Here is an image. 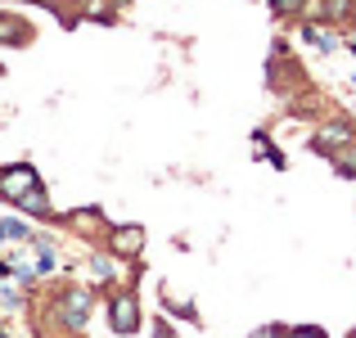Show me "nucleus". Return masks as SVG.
Listing matches in <instances>:
<instances>
[{
    "label": "nucleus",
    "instance_id": "obj_1",
    "mask_svg": "<svg viewBox=\"0 0 356 338\" xmlns=\"http://www.w3.org/2000/svg\"><path fill=\"white\" fill-rule=\"evenodd\" d=\"M90 312H95V289H86V284L63 289V293H59V307H54V316H59V325L68 334H81V330H86Z\"/></svg>",
    "mask_w": 356,
    "mask_h": 338
},
{
    "label": "nucleus",
    "instance_id": "obj_2",
    "mask_svg": "<svg viewBox=\"0 0 356 338\" xmlns=\"http://www.w3.org/2000/svg\"><path fill=\"white\" fill-rule=\"evenodd\" d=\"M140 298H136V289H113L108 293V330H113L118 338H131V334H140Z\"/></svg>",
    "mask_w": 356,
    "mask_h": 338
},
{
    "label": "nucleus",
    "instance_id": "obj_3",
    "mask_svg": "<svg viewBox=\"0 0 356 338\" xmlns=\"http://www.w3.org/2000/svg\"><path fill=\"white\" fill-rule=\"evenodd\" d=\"M104 243H108V252H113V257L136 261L140 252H145L149 234H145V225H140V221H122V225H104Z\"/></svg>",
    "mask_w": 356,
    "mask_h": 338
},
{
    "label": "nucleus",
    "instance_id": "obj_4",
    "mask_svg": "<svg viewBox=\"0 0 356 338\" xmlns=\"http://www.w3.org/2000/svg\"><path fill=\"white\" fill-rule=\"evenodd\" d=\"M36 185H45V181H41V172H36L32 163H9V167H0V199H5V203H18L23 194H32Z\"/></svg>",
    "mask_w": 356,
    "mask_h": 338
},
{
    "label": "nucleus",
    "instance_id": "obj_5",
    "mask_svg": "<svg viewBox=\"0 0 356 338\" xmlns=\"http://www.w3.org/2000/svg\"><path fill=\"white\" fill-rule=\"evenodd\" d=\"M352 145H356V127L348 118H330V122L316 127V154L334 158V154H343V149H352Z\"/></svg>",
    "mask_w": 356,
    "mask_h": 338
},
{
    "label": "nucleus",
    "instance_id": "obj_6",
    "mask_svg": "<svg viewBox=\"0 0 356 338\" xmlns=\"http://www.w3.org/2000/svg\"><path fill=\"white\" fill-rule=\"evenodd\" d=\"M36 27L27 23L23 14H14V9H0V45H14V50H23V45H32Z\"/></svg>",
    "mask_w": 356,
    "mask_h": 338
},
{
    "label": "nucleus",
    "instance_id": "obj_7",
    "mask_svg": "<svg viewBox=\"0 0 356 338\" xmlns=\"http://www.w3.org/2000/svg\"><path fill=\"white\" fill-rule=\"evenodd\" d=\"M298 36H302L307 45H312V50H321V54H334V50H343V36L334 32V23H302L298 27Z\"/></svg>",
    "mask_w": 356,
    "mask_h": 338
},
{
    "label": "nucleus",
    "instance_id": "obj_8",
    "mask_svg": "<svg viewBox=\"0 0 356 338\" xmlns=\"http://www.w3.org/2000/svg\"><path fill=\"white\" fill-rule=\"evenodd\" d=\"M14 208L23 212V217H36V221H50L54 217V203H50V194H45V185H36L32 194H23Z\"/></svg>",
    "mask_w": 356,
    "mask_h": 338
},
{
    "label": "nucleus",
    "instance_id": "obj_9",
    "mask_svg": "<svg viewBox=\"0 0 356 338\" xmlns=\"http://www.w3.org/2000/svg\"><path fill=\"white\" fill-rule=\"evenodd\" d=\"M118 5L122 0H77V14L86 18V23H118Z\"/></svg>",
    "mask_w": 356,
    "mask_h": 338
},
{
    "label": "nucleus",
    "instance_id": "obj_10",
    "mask_svg": "<svg viewBox=\"0 0 356 338\" xmlns=\"http://www.w3.org/2000/svg\"><path fill=\"white\" fill-rule=\"evenodd\" d=\"M266 5H270V14H275V18L302 23V18H307V9H312V0H266Z\"/></svg>",
    "mask_w": 356,
    "mask_h": 338
},
{
    "label": "nucleus",
    "instance_id": "obj_11",
    "mask_svg": "<svg viewBox=\"0 0 356 338\" xmlns=\"http://www.w3.org/2000/svg\"><path fill=\"white\" fill-rule=\"evenodd\" d=\"M321 5V18L334 27H348V14H352V0H316Z\"/></svg>",
    "mask_w": 356,
    "mask_h": 338
},
{
    "label": "nucleus",
    "instance_id": "obj_12",
    "mask_svg": "<svg viewBox=\"0 0 356 338\" xmlns=\"http://www.w3.org/2000/svg\"><path fill=\"white\" fill-rule=\"evenodd\" d=\"M118 261H122V257H113V252H108V257H104V252H95V257H90L95 280H108V284H113V280H118Z\"/></svg>",
    "mask_w": 356,
    "mask_h": 338
},
{
    "label": "nucleus",
    "instance_id": "obj_13",
    "mask_svg": "<svg viewBox=\"0 0 356 338\" xmlns=\"http://www.w3.org/2000/svg\"><path fill=\"white\" fill-rule=\"evenodd\" d=\"M50 271H54V243L36 239V275H50Z\"/></svg>",
    "mask_w": 356,
    "mask_h": 338
},
{
    "label": "nucleus",
    "instance_id": "obj_14",
    "mask_svg": "<svg viewBox=\"0 0 356 338\" xmlns=\"http://www.w3.org/2000/svg\"><path fill=\"white\" fill-rule=\"evenodd\" d=\"M0 239H18V243H27V239H32V230H27L23 221H14V217H0Z\"/></svg>",
    "mask_w": 356,
    "mask_h": 338
},
{
    "label": "nucleus",
    "instance_id": "obj_15",
    "mask_svg": "<svg viewBox=\"0 0 356 338\" xmlns=\"http://www.w3.org/2000/svg\"><path fill=\"white\" fill-rule=\"evenodd\" d=\"M330 163L339 167V176H348V181H356V145H352V149H343V154H334Z\"/></svg>",
    "mask_w": 356,
    "mask_h": 338
},
{
    "label": "nucleus",
    "instance_id": "obj_16",
    "mask_svg": "<svg viewBox=\"0 0 356 338\" xmlns=\"http://www.w3.org/2000/svg\"><path fill=\"white\" fill-rule=\"evenodd\" d=\"M284 338H330V334L316 330V325H293V330H284Z\"/></svg>",
    "mask_w": 356,
    "mask_h": 338
},
{
    "label": "nucleus",
    "instance_id": "obj_17",
    "mask_svg": "<svg viewBox=\"0 0 356 338\" xmlns=\"http://www.w3.org/2000/svg\"><path fill=\"white\" fill-rule=\"evenodd\" d=\"M248 338H284V330H280V325H261V330H252Z\"/></svg>",
    "mask_w": 356,
    "mask_h": 338
},
{
    "label": "nucleus",
    "instance_id": "obj_18",
    "mask_svg": "<svg viewBox=\"0 0 356 338\" xmlns=\"http://www.w3.org/2000/svg\"><path fill=\"white\" fill-rule=\"evenodd\" d=\"M348 27L356 32V0H352V14H348Z\"/></svg>",
    "mask_w": 356,
    "mask_h": 338
},
{
    "label": "nucleus",
    "instance_id": "obj_19",
    "mask_svg": "<svg viewBox=\"0 0 356 338\" xmlns=\"http://www.w3.org/2000/svg\"><path fill=\"white\" fill-rule=\"evenodd\" d=\"M9 5H32V0H9Z\"/></svg>",
    "mask_w": 356,
    "mask_h": 338
},
{
    "label": "nucleus",
    "instance_id": "obj_20",
    "mask_svg": "<svg viewBox=\"0 0 356 338\" xmlns=\"http://www.w3.org/2000/svg\"><path fill=\"white\" fill-rule=\"evenodd\" d=\"M0 72H5V68H0Z\"/></svg>",
    "mask_w": 356,
    "mask_h": 338
}]
</instances>
